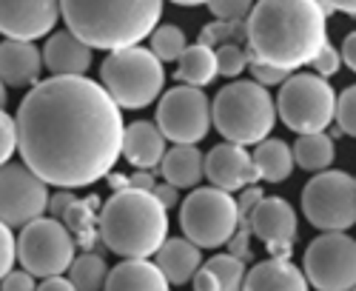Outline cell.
<instances>
[{"instance_id": "1", "label": "cell", "mask_w": 356, "mask_h": 291, "mask_svg": "<svg viewBox=\"0 0 356 291\" xmlns=\"http://www.w3.org/2000/svg\"><path fill=\"white\" fill-rule=\"evenodd\" d=\"M123 109L86 74L38 80L17 109L20 157L49 186H95L123 157Z\"/></svg>"}, {"instance_id": "2", "label": "cell", "mask_w": 356, "mask_h": 291, "mask_svg": "<svg viewBox=\"0 0 356 291\" xmlns=\"http://www.w3.org/2000/svg\"><path fill=\"white\" fill-rule=\"evenodd\" d=\"M245 32L251 57L293 72L328 40V12L319 0H257Z\"/></svg>"}, {"instance_id": "3", "label": "cell", "mask_w": 356, "mask_h": 291, "mask_svg": "<svg viewBox=\"0 0 356 291\" xmlns=\"http://www.w3.org/2000/svg\"><path fill=\"white\" fill-rule=\"evenodd\" d=\"M66 29L92 49L137 46L160 26L163 0H60Z\"/></svg>"}, {"instance_id": "4", "label": "cell", "mask_w": 356, "mask_h": 291, "mask_svg": "<svg viewBox=\"0 0 356 291\" xmlns=\"http://www.w3.org/2000/svg\"><path fill=\"white\" fill-rule=\"evenodd\" d=\"M168 209L145 189L114 191L100 209V240L117 257H152L168 240Z\"/></svg>"}, {"instance_id": "5", "label": "cell", "mask_w": 356, "mask_h": 291, "mask_svg": "<svg viewBox=\"0 0 356 291\" xmlns=\"http://www.w3.org/2000/svg\"><path fill=\"white\" fill-rule=\"evenodd\" d=\"M211 120L225 140L257 146L277 123V103L268 95V86L257 80H234L211 100Z\"/></svg>"}, {"instance_id": "6", "label": "cell", "mask_w": 356, "mask_h": 291, "mask_svg": "<svg viewBox=\"0 0 356 291\" xmlns=\"http://www.w3.org/2000/svg\"><path fill=\"white\" fill-rule=\"evenodd\" d=\"M100 83L120 103V109H145L160 97L165 86L163 61L140 43L114 49L100 66Z\"/></svg>"}, {"instance_id": "7", "label": "cell", "mask_w": 356, "mask_h": 291, "mask_svg": "<svg viewBox=\"0 0 356 291\" xmlns=\"http://www.w3.org/2000/svg\"><path fill=\"white\" fill-rule=\"evenodd\" d=\"M180 228L200 249L228 246L234 231L240 228V209H236V200L231 197V191H225L220 186H209V189L194 186V191L183 200Z\"/></svg>"}, {"instance_id": "8", "label": "cell", "mask_w": 356, "mask_h": 291, "mask_svg": "<svg viewBox=\"0 0 356 291\" xmlns=\"http://www.w3.org/2000/svg\"><path fill=\"white\" fill-rule=\"evenodd\" d=\"M277 114L282 123L296 132H325L337 118V95L328 77L314 74H291L280 86L277 97Z\"/></svg>"}, {"instance_id": "9", "label": "cell", "mask_w": 356, "mask_h": 291, "mask_svg": "<svg viewBox=\"0 0 356 291\" xmlns=\"http://www.w3.org/2000/svg\"><path fill=\"white\" fill-rule=\"evenodd\" d=\"M302 214L319 231H348L356 226V178L345 171H316L302 189Z\"/></svg>"}, {"instance_id": "10", "label": "cell", "mask_w": 356, "mask_h": 291, "mask_svg": "<svg viewBox=\"0 0 356 291\" xmlns=\"http://www.w3.org/2000/svg\"><path fill=\"white\" fill-rule=\"evenodd\" d=\"M74 257L77 254H74L72 228L60 217H38L20 228L17 260L35 277L66 274Z\"/></svg>"}, {"instance_id": "11", "label": "cell", "mask_w": 356, "mask_h": 291, "mask_svg": "<svg viewBox=\"0 0 356 291\" xmlns=\"http://www.w3.org/2000/svg\"><path fill=\"white\" fill-rule=\"evenodd\" d=\"M302 272L319 291L356 288V240L345 231H322L302 254Z\"/></svg>"}, {"instance_id": "12", "label": "cell", "mask_w": 356, "mask_h": 291, "mask_svg": "<svg viewBox=\"0 0 356 291\" xmlns=\"http://www.w3.org/2000/svg\"><path fill=\"white\" fill-rule=\"evenodd\" d=\"M49 183L26 163L0 166V223L23 228L49 212Z\"/></svg>"}, {"instance_id": "13", "label": "cell", "mask_w": 356, "mask_h": 291, "mask_svg": "<svg viewBox=\"0 0 356 291\" xmlns=\"http://www.w3.org/2000/svg\"><path fill=\"white\" fill-rule=\"evenodd\" d=\"M160 132L171 143H200L211 132V100L205 97L200 86H177L163 95L157 103V120Z\"/></svg>"}, {"instance_id": "14", "label": "cell", "mask_w": 356, "mask_h": 291, "mask_svg": "<svg viewBox=\"0 0 356 291\" xmlns=\"http://www.w3.org/2000/svg\"><path fill=\"white\" fill-rule=\"evenodd\" d=\"M63 17L60 0H0V35L40 40Z\"/></svg>"}, {"instance_id": "15", "label": "cell", "mask_w": 356, "mask_h": 291, "mask_svg": "<svg viewBox=\"0 0 356 291\" xmlns=\"http://www.w3.org/2000/svg\"><path fill=\"white\" fill-rule=\"evenodd\" d=\"M296 214L282 197H262L251 212V235L259 237L274 257H291L296 243Z\"/></svg>"}, {"instance_id": "16", "label": "cell", "mask_w": 356, "mask_h": 291, "mask_svg": "<svg viewBox=\"0 0 356 291\" xmlns=\"http://www.w3.org/2000/svg\"><path fill=\"white\" fill-rule=\"evenodd\" d=\"M205 178L211 186H220L225 191H243L245 186L262 180L259 168L254 163V155L245 152L243 143H220L205 155Z\"/></svg>"}, {"instance_id": "17", "label": "cell", "mask_w": 356, "mask_h": 291, "mask_svg": "<svg viewBox=\"0 0 356 291\" xmlns=\"http://www.w3.org/2000/svg\"><path fill=\"white\" fill-rule=\"evenodd\" d=\"M43 52L35 46V40L6 38L0 43V80L9 89H26L35 86L43 72Z\"/></svg>"}, {"instance_id": "18", "label": "cell", "mask_w": 356, "mask_h": 291, "mask_svg": "<svg viewBox=\"0 0 356 291\" xmlns=\"http://www.w3.org/2000/svg\"><path fill=\"white\" fill-rule=\"evenodd\" d=\"M95 49L74 32H57L43 46V63L51 74H86L92 69Z\"/></svg>"}, {"instance_id": "19", "label": "cell", "mask_w": 356, "mask_h": 291, "mask_svg": "<svg viewBox=\"0 0 356 291\" xmlns=\"http://www.w3.org/2000/svg\"><path fill=\"white\" fill-rule=\"evenodd\" d=\"M165 134L160 132L157 123L152 120H137L129 123L123 132V157L134 166V168H157L165 157Z\"/></svg>"}, {"instance_id": "20", "label": "cell", "mask_w": 356, "mask_h": 291, "mask_svg": "<svg viewBox=\"0 0 356 291\" xmlns=\"http://www.w3.org/2000/svg\"><path fill=\"white\" fill-rule=\"evenodd\" d=\"M311 283L302 269L288 263V257H271L245 272L243 288L248 291H305Z\"/></svg>"}, {"instance_id": "21", "label": "cell", "mask_w": 356, "mask_h": 291, "mask_svg": "<svg viewBox=\"0 0 356 291\" xmlns=\"http://www.w3.org/2000/svg\"><path fill=\"white\" fill-rule=\"evenodd\" d=\"M168 285L163 269L148 263V257H123V263H117L106 280L108 291H165Z\"/></svg>"}, {"instance_id": "22", "label": "cell", "mask_w": 356, "mask_h": 291, "mask_svg": "<svg viewBox=\"0 0 356 291\" xmlns=\"http://www.w3.org/2000/svg\"><path fill=\"white\" fill-rule=\"evenodd\" d=\"M202 249L197 243H191L188 237H168L160 249H157V266L163 269L165 280L171 285H183L188 283L197 269L202 266Z\"/></svg>"}, {"instance_id": "23", "label": "cell", "mask_w": 356, "mask_h": 291, "mask_svg": "<svg viewBox=\"0 0 356 291\" xmlns=\"http://www.w3.org/2000/svg\"><path fill=\"white\" fill-rule=\"evenodd\" d=\"M163 178L177 189H194L205 178V157L197 143H174L160 163Z\"/></svg>"}, {"instance_id": "24", "label": "cell", "mask_w": 356, "mask_h": 291, "mask_svg": "<svg viewBox=\"0 0 356 291\" xmlns=\"http://www.w3.org/2000/svg\"><path fill=\"white\" fill-rule=\"evenodd\" d=\"M254 163H257L259 178L265 183H285L293 174V166H296L293 149L285 140H277V137H265V140L257 143Z\"/></svg>"}, {"instance_id": "25", "label": "cell", "mask_w": 356, "mask_h": 291, "mask_svg": "<svg viewBox=\"0 0 356 291\" xmlns=\"http://www.w3.org/2000/svg\"><path fill=\"white\" fill-rule=\"evenodd\" d=\"M220 74L217 69V49L205 46V43H194L188 46L180 61H177V80L188 83V86H209L214 77Z\"/></svg>"}, {"instance_id": "26", "label": "cell", "mask_w": 356, "mask_h": 291, "mask_svg": "<svg viewBox=\"0 0 356 291\" xmlns=\"http://www.w3.org/2000/svg\"><path fill=\"white\" fill-rule=\"evenodd\" d=\"M334 157H337V146H334V137H328L325 132H308V134H300L293 143V160L300 168L305 171H325L334 166Z\"/></svg>"}, {"instance_id": "27", "label": "cell", "mask_w": 356, "mask_h": 291, "mask_svg": "<svg viewBox=\"0 0 356 291\" xmlns=\"http://www.w3.org/2000/svg\"><path fill=\"white\" fill-rule=\"evenodd\" d=\"M69 280L74 283L77 291H97V288H106V280H108V269H106V260L95 251H86V254H77L69 266Z\"/></svg>"}, {"instance_id": "28", "label": "cell", "mask_w": 356, "mask_h": 291, "mask_svg": "<svg viewBox=\"0 0 356 291\" xmlns=\"http://www.w3.org/2000/svg\"><path fill=\"white\" fill-rule=\"evenodd\" d=\"M188 49V38L180 26H157L154 32H152V52L160 57L163 63H174V61H180V54Z\"/></svg>"}, {"instance_id": "29", "label": "cell", "mask_w": 356, "mask_h": 291, "mask_svg": "<svg viewBox=\"0 0 356 291\" xmlns=\"http://www.w3.org/2000/svg\"><path fill=\"white\" fill-rule=\"evenodd\" d=\"M205 266H209L214 272V277L220 280V291H240L243 288V283H245V260L243 257L225 251V254H214Z\"/></svg>"}, {"instance_id": "30", "label": "cell", "mask_w": 356, "mask_h": 291, "mask_svg": "<svg viewBox=\"0 0 356 291\" xmlns=\"http://www.w3.org/2000/svg\"><path fill=\"white\" fill-rule=\"evenodd\" d=\"M236 40H248V32H245V20H220L214 17V23L202 26V38L200 43L205 46H222V43H236Z\"/></svg>"}, {"instance_id": "31", "label": "cell", "mask_w": 356, "mask_h": 291, "mask_svg": "<svg viewBox=\"0 0 356 291\" xmlns=\"http://www.w3.org/2000/svg\"><path fill=\"white\" fill-rule=\"evenodd\" d=\"M251 63V49H243L236 43H222L217 46V69L222 77H236L243 74Z\"/></svg>"}, {"instance_id": "32", "label": "cell", "mask_w": 356, "mask_h": 291, "mask_svg": "<svg viewBox=\"0 0 356 291\" xmlns=\"http://www.w3.org/2000/svg\"><path fill=\"white\" fill-rule=\"evenodd\" d=\"M95 206H97V200H95V197H88V200H74L72 206L66 209V214H63V223L74 231V235H86V231L92 228V223H95V214H92Z\"/></svg>"}, {"instance_id": "33", "label": "cell", "mask_w": 356, "mask_h": 291, "mask_svg": "<svg viewBox=\"0 0 356 291\" xmlns=\"http://www.w3.org/2000/svg\"><path fill=\"white\" fill-rule=\"evenodd\" d=\"M20 149V134H17V118L6 109H0V166L9 163L15 152Z\"/></svg>"}, {"instance_id": "34", "label": "cell", "mask_w": 356, "mask_h": 291, "mask_svg": "<svg viewBox=\"0 0 356 291\" xmlns=\"http://www.w3.org/2000/svg\"><path fill=\"white\" fill-rule=\"evenodd\" d=\"M337 123L342 134L356 137V83L337 95Z\"/></svg>"}, {"instance_id": "35", "label": "cell", "mask_w": 356, "mask_h": 291, "mask_svg": "<svg viewBox=\"0 0 356 291\" xmlns=\"http://www.w3.org/2000/svg\"><path fill=\"white\" fill-rule=\"evenodd\" d=\"M319 77H334L337 72H339V66H342V52L331 43V40H325V46L316 52V57L308 63Z\"/></svg>"}, {"instance_id": "36", "label": "cell", "mask_w": 356, "mask_h": 291, "mask_svg": "<svg viewBox=\"0 0 356 291\" xmlns=\"http://www.w3.org/2000/svg\"><path fill=\"white\" fill-rule=\"evenodd\" d=\"M254 0H209V12L220 20H248Z\"/></svg>"}, {"instance_id": "37", "label": "cell", "mask_w": 356, "mask_h": 291, "mask_svg": "<svg viewBox=\"0 0 356 291\" xmlns=\"http://www.w3.org/2000/svg\"><path fill=\"white\" fill-rule=\"evenodd\" d=\"M248 69H251V77H254L257 83H262V86H282V83L291 77L288 69L274 66V63H265V61H259V57H251Z\"/></svg>"}, {"instance_id": "38", "label": "cell", "mask_w": 356, "mask_h": 291, "mask_svg": "<svg viewBox=\"0 0 356 291\" xmlns=\"http://www.w3.org/2000/svg\"><path fill=\"white\" fill-rule=\"evenodd\" d=\"M15 260H17V240H15V231H12V226L0 223V280H3V277L15 269Z\"/></svg>"}, {"instance_id": "39", "label": "cell", "mask_w": 356, "mask_h": 291, "mask_svg": "<svg viewBox=\"0 0 356 291\" xmlns=\"http://www.w3.org/2000/svg\"><path fill=\"white\" fill-rule=\"evenodd\" d=\"M0 288L3 291H35L38 288V277L32 274V272H9L3 280H0Z\"/></svg>"}, {"instance_id": "40", "label": "cell", "mask_w": 356, "mask_h": 291, "mask_svg": "<svg viewBox=\"0 0 356 291\" xmlns=\"http://www.w3.org/2000/svg\"><path fill=\"white\" fill-rule=\"evenodd\" d=\"M262 197L265 194H262V189L257 183H251V186L243 189V197L236 200V209H240V223H251V212H254V206H257Z\"/></svg>"}, {"instance_id": "41", "label": "cell", "mask_w": 356, "mask_h": 291, "mask_svg": "<svg viewBox=\"0 0 356 291\" xmlns=\"http://www.w3.org/2000/svg\"><path fill=\"white\" fill-rule=\"evenodd\" d=\"M77 197L72 194V189H60V191H54L51 197H49V212L46 214H51V217H60L63 220V214H66V209L72 206Z\"/></svg>"}, {"instance_id": "42", "label": "cell", "mask_w": 356, "mask_h": 291, "mask_svg": "<svg viewBox=\"0 0 356 291\" xmlns=\"http://www.w3.org/2000/svg\"><path fill=\"white\" fill-rule=\"evenodd\" d=\"M191 285H194L197 291H220V280L214 277V272H211L209 266H200V269H197V274L191 277Z\"/></svg>"}, {"instance_id": "43", "label": "cell", "mask_w": 356, "mask_h": 291, "mask_svg": "<svg viewBox=\"0 0 356 291\" xmlns=\"http://www.w3.org/2000/svg\"><path fill=\"white\" fill-rule=\"evenodd\" d=\"M38 288L40 291H74V283L63 274H49V277H40Z\"/></svg>"}, {"instance_id": "44", "label": "cell", "mask_w": 356, "mask_h": 291, "mask_svg": "<svg viewBox=\"0 0 356 291\" xmlns=\"http://www.w3.org/2000/svg\"><path fill=\"white\" fill-rule=\"evenodd\" d=\"M154 197L163 203L165 209H174V206H177V200H180V191H177V186H171V183L165 180V183L154 186Z\"/></svg>"}, {"instance_id": "45", "label": "cell", "mask_w": 356, "mask_h": 291, "mask_svg": "<svg viewBox=\"0 0 356 291\" xmlns=\"http://www.w3.org/2000/svg\"><path fill=\"white\" fill-rule=\"evenodd\" d=\"M342 61H345V66L350 69V72H356V32H350L348 38H345V43H342Z\"/></svg>"}, {"instance_id": "46", "label": "cell", "mask_w": 356, "mask_h": 291, "mask_svg": "<svg viewBox=\"0 0 356 291\" xmlns=\"http://www.w3.org/2000/svg\"><path fill=\"white\" fill-rule=\"evenodd\" d=\"M129 186L131 189H145V191H154V174H152V168H140L137 174H134V178L129 180Z\"/></svg>"}, {"instance_id": "47", "label": "cell", "mask_w": 356, "mask_h": 291, "mask_svg": "<svg viewBox=\"0 0 356 291\" xmlns=\"http://www.w3.org/2000/svg\"><path fill=\"white\" fill-rule=\"evenodd\" d=\"M325 6V12H345L356 17V0H319Z\"/></svg>"}, {"instance_id": "48", "label": "cell", "mask_w": 356, "mask_h": 291, "mask_svg": "<svg viewBox=\"0 0 356 291\" xmlns=\"http://www.w3.org/2000/svg\"><path fill=\"white\" fill-rule=\"evenodd\" d=\"M177 6H209V0H171Z\"/></svg>"}, {"instance_id": "49", "label": "cell", "mask_w": 356, "mask_h": 291, "mask_svg": "<svg viewBox=\"0 0 356 291\" xmlns=\"http://www.w3.org/2000/svg\"><path fill=\"white\" fill-rule=\"evenodd\" d=\"M0 109H6V83L0 80Z\"/></svg>"}]
</instances>
